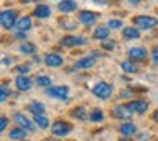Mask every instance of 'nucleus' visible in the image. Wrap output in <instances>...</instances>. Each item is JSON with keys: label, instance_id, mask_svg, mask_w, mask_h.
I'll list each match as a JSON object with an SVG mask.
<instances>
[{"label": "nucleus", "instance_id": "f257e3e1", "mask_svg": "<svg viewBox=\"0 0 158 141\" xmlns=\"http://www.w3.org/2000/svg\"><path fill=\"white\" fill-rule=\"evenodd\" d=\"M133 22L139 31H151V29L158 27V19L151 17V15H136Z\"/></svg>", "mask_w": 158, "mask_h": 141}, {"label": "nucleus", "instance_id": "f03ea898", "mask_svg": "<svg viewBox=\"0 0 158 141\" xmlns=\"http://www.w3.org/2000/svg\"><path fill=\"white\" fill-rule=\"evenodd\" d=\"M112 92H114L112 85L107 83V82H97L92 89V93L100 100H109L110 97H112Z\"/></svg>", "mask_w": 158, "mask_h": 141}, {"label": "nucleus", "instance_id": "7ed1b4c3", "mask_svg": "<svg viewBox=\"0 0 158 141\" xmlns=\"http://www.w3.org/2000/svg\"><path fill=\"white\" fill-rule=\"evenodd\" d=\"M15 22H17V12L9 9V10H4L0 14V24L5 31H10V29L15 27Z\"/></svg>", "mask_w": 158, "mask_h": 141}, {"label": "nucleus", "instance_id": "20e7f679", "mask_svg": "<svg viewBox=\"0 0 158 141\" xmlns=\"http://www.w3.org/2000/svg\"><path fill=\"white\" fill-rule=\"evenodd\" d=\"M46 95L56 100H68L70 97V89L66 85H58V87H48L46 89Z\"/></svg>", "mask_w": 158, "mask_h": 141}, {"label": "nucleus", "instance_id": "39448f33", "mask_svg": "<svg viewBox=\"0 0 158 141\" xmlns=\"http://www.w3.org/2000/svg\"><path fill=\"white\" fill-rule=\"evenodd\" d=\"M73 131V126L66 121H55L51 124V133L53 136H66Z\"/></svg>", "mask_w": 158, "mask_h": 141}, {"label": "nucleus", "instance_id": "423d86ee", "mask_svg": "<svg viewBox=\"0 0 158 141\" xmlns=\"http://www.w3.org/2000/svg\"><path fill=\"white\" fill-rule=\"evenodd\" d=\"M97 21H99V14L97 12H94V10H80L78 12V22L87 26V27L95 26Z\"/></svg>", "mask_w": 158, "mask_h": 141}, {"label": "nucleus", "instance_id": "0eeeda50", "mask_svg": "<svg viewBox=\"0 0 158 141\" xmlns=\"http://www.w3.org/2000/svg\"><path fill=\"white\" fill-rule=\"evenodd\" d=\"M99 53L97 51H94L90 56H85V58H82V60H78V61L73 65V68L75 70H90L94 65H95V61H97V58H99Z\"/></svg>", "mask_w": 158, "mask_h": 141}, {"label": "nucleus", "instance_id": "6e6552de", "mask_svg": "<svg viewBox=\"0 0 158 141\" xmlns=\"http://www.w3.org/2000/svg\"><path fill=\"white\" fill-rule=\"evenodd\" d=\"M133 109H131L129 106H116L112 109V117H116V119H123V121H131V117H133Z\"/></svg>", "mask_w": 158, "mask_h": 141}, {"label": "nucleus", "instance_id": "1a4fd4ad", "mask_svg": "<svg viewBox=\"0 0 158 141\" xmlns=\"http://www.w3.org/2000/svg\"><path fill=\"white\" fill-rule=\"evenodd\" d=\"M14 121H15V124H17V126L24 127L26 131H34L36 129L34 121H31L27 116H26V114H22V112H15L14 114Z\"/></svg>", "mask_w": 158, "mask_h": 141}, {"label": "nucleus", "instance_id": "9d476101", "mask_svg": "<svg viewBox=\"0 0 158 141\" xmlns=\"http://www.w3.org/2000/svg\"><path fill=\"white\" fill-rule=\"evenodd\" d=\"M83 44H87V38H83V36H65L61 39V46H65V48H75V46Z\"/></svg>", "mask_w": 158, "mask_h": 141}, {"label": "nucleus", "instance_id": "9b49d317", "mask_svg": "<svg viewBox=\"0 0 158 141\" xmlns=\"http://www.w3.org/2000/svg\"><path fill=\"white\" fill-rule=\"evenodd\" d=\"M127 56H129L131 61L138 63V61H144L148 58V51L146 48H141V46H136V48H131L127 51Z\"/></svg>", "mask_w": 158, "mask_h": 141}, {"label": "nucleus", "instance_id": "f8f14e48", "mask_svg": "<svg viewBox=\"0 0 158 141\" xmlns=\"http://www.w3.org/2000/svg\"><path fill=\"white\" fill-rule=\"evenodd\" d=\"M32 85H34V80H31L27 75H19L17 78H15V87H17L21 92H27V90H31Z\"/></svg>", "mask_w": 158, "mask_h": 141}, {"label": "nucleus", "instance_id": "ddd939ff", "mask_svg": "<svg viewBox=\"0 0 158 141\" xmlns=\"http://www.w3.org/2000/svg\"><path fill=\"white\" fill-rule=\"evenodd\" d=\"M44 63L49 68H60L63 65V56L58 55V53H49V55H46Z\"/></svg>", "mask_w": 158, "mask_h": 141}, {"label": "nucleus", "instance_id": "4468645a", "mask_svg": "<svg viewBox=\"0 0 158 141\" xmlns=\"http://www.w3.org/2000/svg\"><path fill=\"white\" fill-rule=\"evenodd\" d=\"M117 131H119L123 136L131 138V136H134V134L138 133V127H136V124H134V122H131V121H126V122H123L119 127H117Z\"/></svg>", "mask_w": 158, "mask_h": 141}, {"label": "nucleus", "instance_id": "2eb2a0df", "mask_svg": "<svg viewBox=\"0 0 158 141\" xmlns=\"http://www.w3.org/2000/svg\"><path fill=\"white\" fill-rule=\"evenodd\" d=\"M32 27V19L29 17V15H24V17L17 19V22H15V31L17 32H27L29 29Z\"/></svg>", "mask_w": 158, "mask_h": 141}, {"label": "nucleus", "instance_id": "dca6fc26", "mask_svg": "<svg viewBox=\"0 0 158 141\" xmlns=\"http://www.w3.org/2000/svg\"><path fill=\"white\" fill-rule=\"evenodd\" d=\"M77 9H78V5H77L75 0H61L58 4V10L63 12V14H72Z\"/></svg>", "mask_w": 158, "mask_h": 141}, {"label": "nucleus", "instance_id": "f3484780", "mask_svg": "<svg viewBox=\"0 0 158 141\" xmlns=\"http://www.w3.org/2000/svg\"><path fill=\"white\" fill-rule=\"evenodd\" d=\"M109 34H110V27H109V26H99V27H95L92 38L97 39V41H106V39L109 38Z\"/></svg>", "mask_w": 158, "mask_h": 141}, {"label": "nucleus", "instance_id": "a211bd4d", "mask_svg": "<svg viewBox=\"0 0 158 141\" xmlns=\"http://www.w3.org/2000/svg\"><path fill=\"white\" fill-rule=\"evenodd\" d=\"M127 106L133 109L134 114H144L148 110V102L146 100H131Z\"/></svg>", "mask_w": 158, "mask_h": 141}, {"label": "nucleus", "instance_id": "6ab92c4d", "mask_svg": "<svg viewBox=\"0 0 158 141\" xmlns=\"http://www.w3.org/2000/svg\"><path fill=\"white\" fill-rule=\"evenodd\" d=\"M32 14H34L38 19H48L49 15H51V9H49V5L39 4V5H36V9H34Z\"/></svg>", "mask_w": 158, "mask_h": 141}, {"label": "nucleus", "instance_id": "aec40b11", "mask_svg": "<svg viewBox=\"0 0 158 141\" xmlns=\"http://www.w3.org/2000/svg\"><path fill=\"white\" fill-rule=\"evenodd\" d=\"M123 36H124V39H139V29L136 27V26H134V27H123Z\"/></svg>", "mask_w": 158, "mask_h": 141}, {"label": "nucleus", "instance_id": "412c9836", "mask_svg": "<svg viewBox=\"0 0 158 141\" xmlns=\"http://www.w3.org/2000/svg\"><path fill=\"white\" fill-rule=\"evenodd\" d=\"M27 110L32 114V116H39V114H44V104L38 102V100H32L27 106Z\"/></svg>", "mask_w": 158, "mask_h": 141}, {"label": "nucleus", "instance_id": "4be33fe9", "mask_svg": "<svg viewBox=\"0 0 158 141\" xmlns=\"http://www.w3.org/2000/svg\"><path fill=\"white\" fill-rule=\"evenodd\" d=\"M26 134H27V131H26L24 127L17 126V127H14V129L9 133V138H10V139H14V141H19V139H24Z\"/></svg>", "mask_w": 158, "mask_h": 141}, {"label": "nucleus", "instance_id": "5701e85b", "mask_svg": "<svg viewBox=\"0 0 158 141\" xmlns=\"http://www.w3.org/2000/svg\"><path fill=\"white\" fill-rule=\"evenodd\" d=\"M72 116H73V117H77L78 121H87V119H89L87 109H85V107H82V106H80V107H75V109L72 110Z\"/></svg>", "mask_w": 158, "mask_h": 141}, {"label": "nucleus", "instance_id": "b1692460", "mask_svg": "<svg viewBox=\"0 0 158 141\" xmlns=\"http://www.w3.org/2000/svg\"><path fill=\"white\" fill-rule=\"evenodd\" d=\"M121 68H123L124 73H131V75L138 73V66L134 65V61H131V60H127V61H123V63H121Z\"/></svg>", "mask_w": 158, "mask_h": 141}, {"label": "nucleus", "instance_id": "393cba45", "mask_svg": "<svg viewBox=\"0 0 158 141\" xmlns=\"http://www.w3.org/2000/svg\"><path fill=\"white\" fill-rule=\"evenodd\" d=\"M34 122H36V126L41 127V129H46V127H49V119L44 116V114L34 116Z\"/></svg>", "mask_w": 158, "mask_h": 141}, {"label": "nucleus", "instance_id": "a878e982", "mask_svg": "<svg viewBox=\"0 0 158 141\" xmlns=\"http://www.w3.org/2000/svg\"><path fill=\"white\" fill-rule=\"evenodd\" d=\"M19 51H21L22 55H34V53H36V46L32 44V43L26 41V43H22V44H21Z\"/></svg>", "mask_w": 158, "mask_h": 141}, {"label": "nucleus", "instance_id": "bb28decb", "mask_svg": "<svg viewBox=\"0 0 158 141\" xmlns=\"http://www.w3.org/2000/svg\"><path fill=\"white\" fill-rule=\"evenodd\" d=\"M36 85H39V87H44V89H48V87H51V82L53 80L49 78V77H44V75H39V77H36Z\"/></svg>", "mask_w": 158, "mask_h": 141}, {"label": "nucleus", "instance_id": "cd10ccee", "mask_svg": "<svg viewBox=\"0 0 158 141\" xmlns=\"http://www.w3.org/2000/svg\"><path fill=\"white\" fill-rule=\"evenodd\" d=\"M89 119L92 121V122H100V121L104 119V112H102L100 109H94L92 112H90Z\"/></svg>", "mask_w": 158, "mask_h": 141}, {"label": "nucleus", "instance_id": "c85d7f7f", "mask_svg": "<svg viewBox=\"0 0 158 141\" xmlns=\"http://www.w3.org/2000/svg\"><path fill=\"white\" fill-rule=\"evenodd\" d=\"M9 97H10V87H9L7 83H2V87H0V100L5 102Z\"/></svg>", "mask_w": 158, "mask_h": 141}, {"label": "nucleus", "instance_id": "c756f323", "mask_svg": "<svg viewBox=\"0 0 158 141\" xmlns=\"http://www.w3.org/2000/svg\"><path fill=\"white\" fill-rule=\"evenodd\" d=\"M107 26L110 27V31H112V29H123V21H121V19H110V21L107 22Z\"/></svg>", "mask_w": 158, "mask_h": 141}, {"label": "nucleus", "instance_id": "7c9ffc66", "mask_svg": "<svg viewBox=\"0 0 158 141\" xmlns=\"http://www.w3.org/2000/svg\"><path fill=\"white\" fill-rule=\"evenodd\" d=\"M102 48L107 49V51H110V49L116 48V41H112V39H106V41H102Z\"/></svg>", "mask_w": 158, "mask_h": 141}, {"label": "nucleus", "instance_id": "2f4dec72", "mask_svg": "<svg viewBox=\"0 0 158 141\" xmlns=\"http://www.w3.org/2000/svg\"><path fill=\"white\" fill-rule=\"evenodd\" d=\"M15 70H17V73H19V75H27V73L31 72V68H29V65H19Z\"/></svg>", "mask_w": 158, "mask_h": 141}, {"label": "nucleus", "instance_id": "473e14b6", "mask_svg": "<svg viewBox=\"0 0 158 141\" xmlns=\"http://www.w3.org/2000/svg\"><path fill=\"white\" fill-rule=\"evenodd\" d=\"M61 26H65V29H75L77 27L75 22H70V21H66V19H65V21H61Z\"/></svg>", "mask_w": 158, "mask_h": 141}, {"label": "nucleus", "instance_id": "72a5a7b5", "mask_svg": "<svg viewBox=\"0 0 158 141\" xmlns=\"http://www.w3.org/2000/svg\"><path fill=\"white\" fill-rule=\"evenodd\" d=\"M7 122H9V119L5 116H2V119H0V129L2 131H5V127H7Z\"/></svg>", "mask_w": 158, "mask_h": 141}, {"label": "nucleus", "instance_id": "f704fd0d", "mask_svg": "<svg viewBox=\"0 0 158 141\" xmlns=\"http://www.w3.org/2000/svg\"><path fill=\"white\" fill-rule=\"evenodd\" d=\"M151 60H153L155 65H158V48L153 49V53H151Z\"/></svg>", "mask_w": 158, "mask_h": 141}, {"label": "nucleus", "instance_id": "c9c22d12", "mask_svg": "<svg viewBox=\"0 0 158 141\" xmlns=\"http://www.w3.org/2000/svg\"><path fill=\"white\" fill-rule=\"evenodd\" d=\"M127 2H129V4H134V5H138V4H141L143 0H127Z\"/></svg>", "mask_w": 158, "mask_h": 141}, {"label": "nucleus", "instance_id": "e433bc0d", "mask_svg": "<svg viewBox=\"0 0 158 141\" xmlns=\"http://www.w3.org/2000/svg\"><path fill=\"white\" fill-rule=\"evenodd\" d=\"M117 141H133V139H131V138H127V136H123V138H119Z\"/></svg>", "mask_w": 158, "mask_h": 141}, {"label": "nucleus", "instance_id": "4c0bfd02", "mask_svg": "<svg viewBox=\"0 0 158 141\" xmlns=\"http://www.w3.org/2000/svg\"><path fill=\"white\" fill-rule=\"evenodd\" d=\"M10 63H12L10 58H4V65H10Z\"/></svg>", "mask_w": 158, "mask_h": 141}, {"label": "nucleus", "instance_id": "58836bf2", "mask_svg": "<svg viewBox=\"0 0 158 141\" xmlns=\"http://www.w3.org/2000/svg\"><path fill=\"white\" fill-rule=\"evenodd\" d=\"M153 119L158 122V110H155V112H153Z\"/></svg>", "mask_w": 158, "mask_h": 141}, {"label": "nucleus", "instance_id": "ea45409f", "mask_svg": "<svg viewBox=\"0 0 158 141\" xmlns=\"http://www.w3.org/2000/svg\"><path fill=\"white\" fill-rule=\"evenodd\" d=\"M94 2H95V4H106L107 0H94Z\"/></svg>", "mask_w": 158, "mask_h": 141}, {"label": "nucleus", "instance_id": "a19ab883", "mask_svg": "<svg viewBox=\"0 0 158 141\" xmlns=\"http://www.w3.org/2000/svg\"><path fill=\"white\" fill-rule=\"evenodd\" d=\"M22 2H26V4H31V2H38V0H22Z\"/></svg>", "mask_w": 158, "mask_h": 141}, {"label": "nucleus", "instance_id": "79ce46f5", "mask_svg": "<svg viewBox=\"0 0 158 141\" xmlns=\"http://www.w3.org/2000/svg\"><path fill=\"white\" fill-rule=\"evenodd\" d=\"M46 141H56V139H46Z\"/></svg>", "mask_w": 158, "mask_h": 141}]
</instances>
